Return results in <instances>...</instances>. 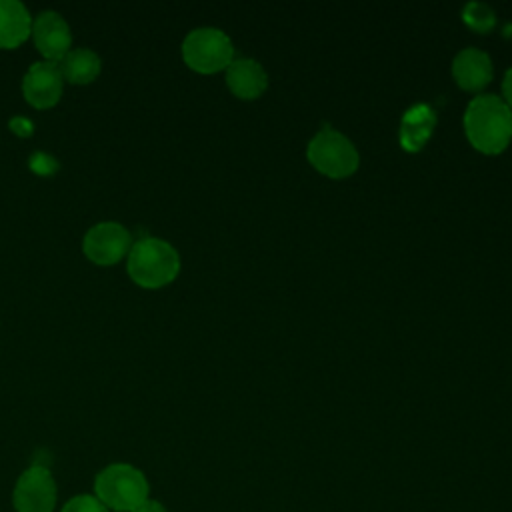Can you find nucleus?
<instances>
[{"instance_id": "obj_12", "label": "nucleus", "mask_w": 512, "mask_h": 512, "mask_svg": "<svg viewBox=\"0 0 512 512\" xmlns=\"http://www.w3.org/2000/svg\"><path fill=\"white\" fill-rule=\"evenodd\" d=\"M436 126V112L428 104H416L408 108L400 122V146L406 152H418L426 146Z\"/></svg>"}, {"instance_id": "obj_3", "label": "nucleus", "mask_w": 512, "mask_h": 512, "mask_svg": "<svg viewBox=\"0 0 512 512\" xmlns=\"http://www.w3.org/2000/svg\"><path fill=\"white\" fill-rule=\"evenodd\" d=\"M96 498L110 510L132 512L148 498L146 476L124 462L110 464L94 480Z\"/></svg>"}, {"instance_id": "obj_19", "label": "nucleus", "mask_w": 512, "mask_h": 512, "mask_svg": "<svg viewBox=\"0 0 512 512\" xmlns=\"http://www.w3.org/2000/svg\"><path fill=\"white\" fill-rule=\"evenodd\" d=\"M132 512H168L158 500H150V498H146L140 506H136Z\"/></svg>"}, {"instance_id": "obj_6", "label": "nucleus", "mask_w": 512, "mask_h": 512, "mask_svg": "<svg viewBox=\"0 0 512 512\" xmlns=\"http://www.w3.org/2000/svg\"><path fill=\"white\" fill-rule=\"evenodd\" d=\"M132 234L120 222L104 220L90 226L82 238L84 256L98 266H112L128 256Z\"/></svg>"}, {"instance_id": "obj_13", "label": "nucleus", "mask_w": 512, "mask_h": 512, "mask_svg": "<svg viewBox=\"0 0 512 512\" xmlns=\"http://www.w3.org/2000/svg\"><path fill=\"white\" fill-rule=\"evenodd\" d=\"M32 36V16L18 0H0V48L12 50Z\"/></svg>"}, {"instance_id": "obj_1", "label": "nucleus", "mask_w": 512, "mask_h": 512, "mask_svg": "<svg viewBox=\"0 0 512 512\" xmlns=\"http://www.w3.org/2000/svg\"><path fill=\"white\" fill-rule=\"evenodd\" d=\"M468 142L484 154H500L512 138V110L496 94L472 98L464 114Z\"/></svg>"}, {"instance_id": "obj_14", "label": "nucleus", "mask_w": 512, "mask_h": 512, "mask_svg": "<svg viewBox=\"0 0 512 512\" xmlns=\"http://www.w3.org/2000/svg\"><path fill=\"white\" fill-rule=\"evenodd\" d=\"M62 78L70 84H90L98 78L102 70L100 56L90 48H72L60 62Z\"/></svg>"}, {"instance_id": "obj_16", "label": "nucleus", "mask_w": 512, "mask_h": 512, "mask_svg": "<svg viewBox=\"0 0 512 512\" xmlns=\"http://www.w3.org/2000/svg\"><path fill=\"white\" fill-rule=\"evenodd\" d=\"M62 512H108V508L96 498V496H90V494H80V496H74L70 498Z\"/></svg>"}, {"instance_id": "obj_5", "label": "nucleus", "mask_w": 512, "mask_h": 512, "mask_svg": "<svg viewBox=\"0 0 512 512\" xmlns=\"http://www.w3.org/2000/svg\"><path fill=\"white\" fill-rule=\"evenodd\" d=\"M308 162L328 178H346L356 172L360 158L354 144L334 128L324 126L308 144Z\"/></svg>"}, {"instance_id": "obj_18", "label": "nucleus", "mask_w": 512, "mask_h": 512, "mask_svg": "<svg viewBox=\"0 0 512 512\" xmlns=\"http://www.w3.org/2000/svg\"><path fill=\"white\" fill-rule=\"evenodd\" d=\"M10 130L22 138L26 136H32L34 132V124L28 120V118H22V116H16L10 120Z\"/></svg>"}, {"instance_id": "obj_8", "label": "nucleus", "mask_w": 512, "mask_h": 512, "mask_svg": "<svg viewBox=\"0 0 512 512\" xmlns=\"http://www.w3.org/2000/svg\"><path fill=\"white\" fill-rule=\"evenodd\" d=\"M64 88V78L56 62H34L22 78L24 100L36 110H48L58 104Z\"/></svg>"}, {"instance_id": "obj_9", "label": "nucleus", "mask_w": 512, "mask_h": 512, "mask_svg": "<svg viewBox=\"0 0 512 512\" xmlns=\"http://www.w3.org/2000/svg\"><path fill=\"white\" fill-rule=\"evenodd\" d=\"M32 40L48 62H60L72 50L68 22L56 10H42L32 18Z\"/></svg>"}, {"instance_id": "obj_2", "label": "nucleus", "mask_w": 512, "mask_h": 512, "mask_svg": "<svg viewBox=\"0 0 512 512\" xmlns=\"http://www.w3.org/2000/svg\"><path fill=\"white\" fill-rule=\"evenodd\" d=\"M126 272L140 288L156 290L176 280L180 272V254L162 238L142 236L132 242L126 256Z\"/></svg>"}, {"instance_id": "obj_20", "label": "nucleus", "mask_w": 512, "mask_h": 512, "mask_svg": "<svg viewBox=\"0 0 512 512\" xmlns=\"http://www.w3.org/2000/svg\"><path fill=\"white\" fill-rule=\"evenodd\" d=\"M502 90H504V102L510 106V110H512V68L506 72V76H504V82H502Z\"/></svg>"}, {"instance_id": "obj_4", "label": "nucleus", "mask_w": 512, "mask_h": 512, "mask_svg": "<svg viewBox=\"0 0 512 512\" xmlns=\"http://www.w3.org/2000/svg\"><path fill=\"white\" fill-rule=\"evenodd\" d=\"M182 58L194 72L214 74L230 66L234 60V46L218 28H194L182 42Z\"/></svg>"}, {"instance_id": "obj_17", "label": "nucleus", "mask_w": 512, "mask_h": 512, "mask_svg": "<svg viewBox=\"0 0 512 512\" xmlns=\"http://www.w3.org/2000/svg\"><path fill=\"white\" fill-rule=\"evenodd\" d=\"M30 168L40 176H50L58 170V162L46 152H36L30 156Z\"/></svg>"}, {"instance_id": "obj_7", "label": "nucleus", "mask_w": 512, "mask_h": 512, "mask_svg": "<svg viewBox=\"0 0 512 512\" xmlns=\"http://www.w3.org/2000/svg\"><path fill=\"white\" fill-rule=\"evenodd\" d=\"M16 512H52L56 506V482L48 468L30 466L14 486Z\"/></svg>"}, {"instance_id": "obj_15", "label": "nucleus", "mask_w": 512, "mask_h": 512, "mask_svg": "<svg viewBox=\"0 0 512 512\" xmlns=\"http://www.w3.org/2000/svg\"><path fill=\"white\" fill-rule=\"evenodd\" d=\"M462 18L464 22L478 30V32H490L494 22H496V16H494V10L488 8L486 4H480V2H472V4H466L464 12H462Z\"/></svg>"}, {"instance_id": "obj_10", "label": "nucleus", "mask_w": 512, "mask_h": 512, "mask_svg": "<svg viewBox=\"0 0 512 512\" xmlns=\"http://www.w3.org/2000/svg\"><path fill=\"white\" fill-rule=\"evenodd\" d=\"M452 76L462 90H482L492 80L490 56L478 48H464L452 62Z\"/></svg>"}, {"instance_id": "obj_11", "label": "nucleus", "mask_w": 512, "mask_h": 512, "mask_svg": "<svg viewBox=\"0 0 512 512\" xmlns=\"http://www.w3.org/2000/svg\"><path fill=\"white\" fill-rule=\"evenodd\" d=\"M226 84L234 96L242 100H254L266 90L268 76L256 60L236 58L226 68Z\"/></svg>"}]
</instances>
